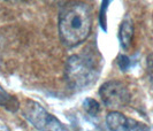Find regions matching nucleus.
I'll return each instance as SVG.
<instances>
[{
	"instance_id": "39448f33",
	"label": "nucleus",
	"mask_w": 153,
	"mask_h": 131,
	"mask_svg": "<svg viewBox=\"0 0 153 131\" xmlns=\"http://www.w3.org/2000/svg\"><path fill=\"white\" fill-rule=\"evenodd\" d=\"M106 123L108 129L114 131H136V130H149L144 123H140L136 120L129 118L119 112H111L106 116Z\"/></svg>"
},
{
	"instance_id": "0eeeda50",
	"label": "nucleus",
	"mask_w": 153,
	"mask_h": 131,
	"mask_svg": "<svg viewBox=\"0 0 153 131\" xmlns=\"http://www.w3.org/2000/svg\"><path fill=\"white\" fill-rule=\"evenodd\" d=\"M0 106L8 109L9 112H16L20 108V102L14 95L6 92L0 85Z\"/></svg>"
},
{
	"instance_id": "f257e3e1",
	"label": "nucleus",
	"mask_w": 153,
	"mask_h": 131,
	"mask_svg": "<svg viewBox=\"0 0 153 131\" xmlns=\"http://www.w3.org/2000/svg\"><path fill=\"white\" fill-rule=\"evenodd\" d=\"M92 27L90 7L81 1H69L59 14V35L68 47H75L89 37Z\"/></svg>"
},
{
	"instance_id": "9b49d317",
	"label": "nucleus",
	"mask_w": 153,
	"mask_h": 131,
	"mask_svg": "<svg viewBox=\"0 0 153 131\" xmlns=\"http://www.w3.org/2000/svg\"><path fill=\"white\" fill-rule=\"evenodd\" d=\"M147 73H149V77L153 83V53L150 54L147 56Z\"/></svg>"
},
{
	"instance_id": "1a4fd4ad",
	"label": "nucleus",
	"mask_w": 153,
	"mask_h": 131,
	"mask_svg": "<svg viewBox=\"0 0 153 131\" xmlns=\"http://www.w3.org/2000/svg\"><path fill=\"white\" fill-rule=\"evenodd\" d=\"M83 107L86 110V113L91 116H97L100 110L99 104L94 100V99H91V98L85 99L84 102H83Z\"/></svg>"
},
{
	"instance_id": "f03ea898",
	"label": "nucleus",
	"mask_w": 153,
	"mask_h": 131,
	"mask_svg": "<svg viewBox=\"0 0 153 131\" xmlns=\"http://www.w3.org/2000/svg\"><path fill=\"white\" fill-rule=\"evenodd\" d=\"M99 74V68L91 55H71L67 60L65 77L74 90L89 87L97 81Z\"/></svg>"
},
{
	"instance_id": "f8f14e48",
	"label": "nucleus",
	"mask_w": 153,
	"mask_h": 131,
	"mask_svg": "<svg viewBox=\"0 0 153 131\" xmlns=\"http://www.w3.org/2000/svg\"><path fill=\"white\" fill-rule=\"evenodd\" d=\"M9 1H20V0H9Z\"/></svg>"
},
{
	"instance_id": "9d476101",
	"label": "nucleus",
	"mask_w": 153,
	"mask_h": 131,
	"mask_svg": "<svg viewBox=\"0 0 153 131\" xmlns=\"http://www.w3.org/2000/svg\"><path fill=\"white\" fill-rule=\"evenodd\" d=\"M117 64H119L120 69L122 70V71H127V70H129V68H130L131 61L127 55L120 54L119 58H117Z\"/></svg>"
},
{
	"instance_id": "423d86ee",
	"label": "nucleus",
	"mask_w": 153,
	"mask_h": 131,
	"mask_svg": "<svg viewBox=\"0 0 153 131\" xmlns=\"http://www.w3.org/2000/svg\"><path fill=\"white\" fill-rule=\"evenodd\" d=\"M134 37V22L129 16H126L121 22L120 30H119V39L123 50H128L131 45Z\"/></svg>"
},
{
	"instance_id": "20e7f679",
	"label": "nucleus",
	"mask_w": 153,
	"mask_h": 131,
	"mask_svg": "<svg viewBox=\"0 0 153 131\" xmlns=\"http://www.w3.org/2000/svg\"><path fill=\"white\" fill-rule=\"evenodd\" d=\"M99 94L104 105L109 109L126 107L130 101V92L120 81H109L100 86Z\"/></svg>"
},
{
	"instance_id": "7ed1b4c3",
	"label": "nucleus",
	"mask_w": 153,
	"mask_h": 131,
	"mask_svg": "<svg viewBox=\"0 0 153 131\" xmlns=\"http://www.w3.org/2000/svg\"><path fill=\"white\" fill-rule=\"evenodd\" d=\"M22 114L36 129L38 130H65L62 123L53 115H51L44 107H42L38 102L32 100H25L21 106Z\"/></svg>"
},
{
	"instance_id": "6e6552de",
	"label": "nucleus",
	"mask_w": 153,
	"mask_h": 131,
	"mask_svg": "<svg viewBox=\"0 0 153 131\" xmlns=\"http://www.w3.org/2000/svg\"><path fill=\"white\" fill-rule=\"evenodd\" d=\"M113 0H102L101 1V5H100V10H99V22H100V28L104 31L107 30V19H106V15H107V9L108 6L111 5Z\"/></svg>"
}]
</instances>
